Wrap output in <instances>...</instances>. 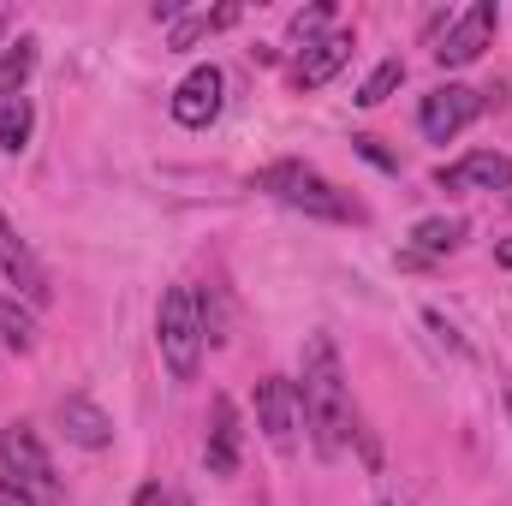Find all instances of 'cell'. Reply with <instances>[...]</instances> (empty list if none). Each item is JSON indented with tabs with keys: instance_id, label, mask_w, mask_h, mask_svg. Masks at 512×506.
Segmentation results:
<instances>
[{
	"instance_id": "e0dca14e",
	"label": "cell",
	"mask_w": 512,
	"mask_h": 506,
	"mask_svg": "<svg viewBox=\"0 0 512 506\" xmlns=\"http://www.w3.org/2000/svg\"><path fill=\"white\" fill-rule=\"evenodd\" d=\"M227 24H239V6H215V12H197V18H185V24L173 30V48H197L203 36H215V30H227Z\"/></svg>"
},
{
	"instance_id": "ba28073f",
	"label": "cell",
	"mask_w": 512,
	"mask_h": 506,
	"mask_svg": "<svg viewBox=\"0 0 512 506\" xmlns=\"http://www.w3.org/2000/svg\"><path fill=\"white\" fill-rule=\"evenodd\" d=\"M221 90H227L221 66H191V72L179 78V90H173V120L185 131L215 126V120H221Z\"/></svg>"
},
{
	"instance_id": "2e32d148",
	"label": "cell",
	"mask_w": 512,
	"mask_h": 506,
	"mask_svg": "<svg viewBox=\"0 0 512 506\" xmlns=\"http://www.w3.org/2000/svg\"><path fill=\"white\" fill-rule=\"evenodd\" d=\"M30 126H36L30 96H6V102H0V149H6V155H18V149L30 143Z\"/></svg>"
},
{
	"instance_id": "d4e9b609",
	"label": "cell",
	"mask_w": 512,
	"mask_h": 506,
	"mask_svg": "<svg viewBox=\"0 0 512 506\" xmlns=\"http://www.w3.org/2000/svg\"><path fill=\"white\" fill-rule=\"evenodd\" d=\"M173 506H191V501H185V495H173Z\"/></svg>"
},
{
	"instance_id": "52a82bcc",
	"label": "cell",
	"mask_w": 512,
	"mask_h": 506,
	"mask_svg": "<svg viewBox=\"0 0 512 506\" xmlns=\"http://www.w3.org/2000/svg\"><path fill=\"white\" fill-rule=\"evenodd\" d=\"M495 24H501V6H495V0H477L471 12H459V18L447 24L435 60H441V66H471V60H483V48L495 42Z\"/></svg>"
},
{
	"instance_id": "7402d4cb",
	"label": "cell",
	"mask_w": 512,
	"mask_h": 506,
	"mask_svg": "<svg viewBox=\"0 0 512 506\" xmlns=\"http://www.w3.org/2000/svg\"><path fill=\"white\" fill-rule=\"evenodd\" d=\"M358 149H364V155H370V161H376V167H399V161H393V155H387L382 143H376V137H358Z\"/></svg>"
},
{
	"instance_id": "8992f818",
	"label": "cell",
	"mask_w": 512,
	"mask_h": 506,
	"mask_svg": "<svg viewBox=\"0 0 512 506\" xmlns=\"http://www.w3.org/2000/svg\"><path fill=\"white\" fill-rule=\"evenodd\" d=\"M483 108H489V102H483V90L441 84V90H429V96H423V108H417V126H423V137H429V143H447V137H459V131L471 126Z\"/></svg>"
},
{
	"instance_id": "cb8c5ba5",
	"label": "cell",
	"mask_w": 512,
	"mask_h": 506,
	"mask_svg": "<svg viewBox=\"0 0 512 506\" xmlns=\"http://www.w3.org/2000/svg\"><path fill=\"white\" fill-rule=\"evenodd\" d=\"M495 256H501V268H512V239H501V245H495Z\"/></svg>"
},
{
	"instance_id": "9a60e30c",
	"label": "cell",
	"mask_w": 512,
	"mask_h": 506,
	"mask_svg": "<svg viewBox=\"0 0 512 506\" xmlns=\"http://www.w3.org/2000/svg\"><path fill=\"white\" fill-rule=\"evenodd\" d=\"M30 72H36V36L6 42V54H0V102H6V96H24Z\"/></svg>"
},
{
	"instance_id": "5b68a950",
	"label": "cell",
	"mask_w": 512,
	"mask_h": 506,
	"mask_svg": "<svg viewBox=\"0 0 512 506\" xmlns=\"http://www.w3.org/2000/svg\"><path fill=\"white\" fill-rule=\"evenodd\" d=\"M298 423H304L298 381H286V376L256 381V429L268 435L274 453H298Z\"/></svg>"
},
{
	"instance_id": "277c9868",
	"label": "cell",
	"mask_w": 512,
	"mask_h": 506,
	"mask_svg": "<svg viewBox=\"0 0 512 506\" xmlns=\"http://www.w3.org/2000/svg\"><path fill=\"white\" fill-rule=\"evenodd\" d=\"M0 465H6V477H12V483H24L30 495L60 501L54 459H48V447H42V435H36L30 423H6V429H0Z\"/></svg>"
},
{
	"instance_id": "4fadbf2b",
	"label": "cell",
	"mask_w": 512,
	"mask_h": 506,
	"mask_svg": "<svg viewBox=\"0 0 512 506\" xmlns=\"http://www.w3.org/2000/svg\"><path fill=\"white\" fill-rule=\"evenodd\" d=\"M60 429H66V441H78V447H90V453H102L108 441H114V417L96 405V399H60Z\"/></svg>"
},
{
	"instance_id": "3957f363",
	"label": "cell",
	"mask_w": 512,
	"mask_h": 506,
	"mask_svg": "<svg viewBox=\"0 0 512 506\" xmlns=\"http://www.w3.org/2000/svg\"><path fill=\"white\" fill-rule=\"evenodd\" d=\"M155 346L173 381H197L203 364V316H197V292L191 286H167L161 310H155Z\"/></svg>"
},
{
	"instance_id": "7a4b0ae2",
	"label": "cell",
	"mask_w": 512,
	"mask_h": 506,
	"mask_svg": "<svg viewBox=\"0 0 512 506\" xmlns=\"http://www.w3.org/2000/svg\"><path fill=\"white\" fill-rule=\"evenodd\" d=\"M251 185L268 191V197H280L286 209H304V215H322V221H358V203L334 179H322L316 167H304V161H274V167L256 173Z\"/></svg>"
},
{
	"instance_id": "7c38bea8",
	"label": "cell",
	"mask_w": 512,
	"mask_h": 506,
	"mask_svg": "<svg viewBox=\"0 0 512 506\" xmlns=\"http://www.w3.org/2000/svg\"><path fill=\"white\" fill-rule=\"evenodd\" d=\"M346 60H352V30H334V36H322V42H310V48L298 54L292 84H298V90H322Z\"/></svg>"
},
{
	"instance_id": "d6986e66",
	"label": "cell",
	"mask_w": 512,
	"mask_h": 506,
	"mask_svg": "<svg viewBox=\"0 0 512 506\" xmlns=\"http://www.w3.org/2000/svg\"><path fill=\"white\" fill-rule=\"evenodd\" d=\"M399 84H405V60H382V66L364 78V90H358V108H382Z\"/></svg>"
},
{
	"instance_id": "4316f807",
	"label": "cell",
	"mask_w": 512,
	"mask_h": 506,
	"mask_svg": "<svg viewBox=\"0 0 512 506\" xmlns=\"http://www.w3.org/2000/svg\"><path fill=\"white\" fill-rule=\"evenodd\" d=\"M382 506H393V501H382Z\"/></svg>"
},
{
	"instance_id": "8fae6325",
	"label": "cell",
	"mask_w": 512,
	"mask_h": 506,
	"mask_svg": "<svg viewBox=\"0 0 512 506\" xmlns=\"http://www.w3.org/2000/svg\"><path fill=\"white\" fill-rule=\"evenodd\" d=\"M0 268H6V280H12L30 304H48V298H54L48 268H42V262H36V251L12 233V221H6V215H0Z\"/></svg>"
},
{
	"instance_id": "484cf974",
	"label": "cell",
	"mask_w": 512,
	"mask_h": 506,
	"mask_svg": "<svg viewBox=\"0 0 512 506\" xmlns=\"http://www.w3.org/2000/svg\"><path fill=\"white\" fill-rule=\"evenodd\" d=\"M0 36H6V12H0Z\"/></svg>"
},
{
	"instance_id": "ac0fdd59",
	"label": "cell",
	"mask_w": 512,
	"mask_h": 506,
	"mask_svg": "<svg viewBox=\"0 0 512 506\" xmlns=\"http://www.w3.org/2000/svg\"><path fill=\"white\" fill-rule=\"evenodd\" d=\"M0 340H6L12 352H30V346H36V316L18 310V298H0Z\"/></svg>"
},
{
	"instance_id": "603a6c76",
	"label": "cell",
	"mask_w": 512,
	"mask_h": 506,
	"mask_svg": "<svg viewBox=\"0 0 512 506\" xmlns=\"http://www.w3.org/2000/svg\"><path fill=\"white\" fill-rule=\"evenodd\" d=\"M137 506H173V501L161 495V483H143V489H137Z\"/></svg>"
},
{
	"instance_id": "44dd1931",
	"label": "cell",
	"mask_w": 512,
	"mask_h": 506,
	"mask_svg": "<svg viewBox=\"0 0 512 506\" xmlns=\"http://www.w3.org/2000/svg\"><path fill=\"white\" fill-rule=\"evenodd\" d=\"M0 506H36V495H30L24 483H12V477L0 471Z\"/></svg>"
},
{
	"instance_id": "ffe728a7",
	"label": "cell",
	"mask_w": 512,
	"mask_h": 506,
	"mask_svg": "<svg viewBox=\"0 0 512 506\" xmlns=\"http://www.w3.org/2000/svg\"><path fill=\"white\" fill-rule=\"evenodd\" d=\"M322 36H334V6L322 0V6H304V12H292V42H322Z\"/></svg>"
},
{
	"instance_id": "30bf717a",
	"label": "cell",
	"mask_w": 512,
	"mask_h": 506,
	"mask_svg": "<svg viewBox=\"0 0 512 506\" xmlns=\"http://www.w3.org/2000/svg\"><path fill=\"white\" fill-rule=\"evenodd\" d=\"M435 185H441V191H507L512 185V155H501V149H471L465 161L441 167Z\"/></svg>"
},
{
	"instance_id": "5bb4252c",
	"label": "cell",
	"mask_w": 512,
	"mask_h": 506,
	"mask_svg": "<svg viewBox=\"0 0 512 506\" xmlns=\"http://www.w3.org/2000/svg\"><path fill=\"white\" fill-rule=\"evenodd\" d=\"M411 245H417V256L459 251V245H465V221H459V215H429V221L411 227Z\"/></svg>"
},
{
	"instance_id": "9c48e42d",
	"label": "cell",
	"mask_w": 512,
	"mask_h": 506,
	"mask_svg": "<svg viewBox=\"0 0 512 506\" xmlns=\"http://www.w3.org/2000/svg\"><path fill=\"white\" fill-rule=\"evenodd\" d=\"M209 471L215 477H239V459H245V423H239V405L227 393L209 399V447H203Z\"/></svg>"
},
{
	"instance_id": "6da1fadb",
	"label": "cell",
	"mask_w": 512,
	"mask_h": 506,
	"mask_svg": "<svg viewBox=\"0 0 512 506\" xmlns=\"http://www.w3.org/2000/svg\"><path fill=\"white\" fill-rule=\"evenodd\" d=\"M298 405H304V429L316 459H340V447L352 441V387L340 370V352L328 334L304 340V376H298Z\"/></svg>"
}]
</instances>
